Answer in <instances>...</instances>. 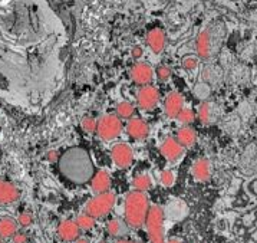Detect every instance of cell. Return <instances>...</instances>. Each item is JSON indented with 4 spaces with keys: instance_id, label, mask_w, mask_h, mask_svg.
Listing matches in <instances>:
<instances>
[{
    "instance_id": "obj_1",
    "label": "cell",
    "mask_w": 257,
    "mask_h": 243,
    "mask_svg": "<svg viewBox=\"0 0 257 243\" xmlns=\"http://www.w3.org/2000/svg\"><path fill=\"white\" fill-rule=\"evenodd\" d=\"M150 209L148 196L144 192L128 193L123 203V217L128 227L140 229L145 224L147 213Z\"/></svg>"
},
{
    "instance_id": "obj_2",
    "label": "cell",
    "mask_w": 257,
    "mask_h": 243,
    "mask_svg": "<svg viewBox=\"0 0 257 243\" xmlns=\"http://www.w3.org/2000/svg\"><path fill=\"white\" fill-rule=\"evenodd\" d=\"M164 217V210L160 206L154 204L148 209L145 226L150 243H165Z\"/></svg>"
},
{
    "instance_id": "obj_3",
    "label": "cell",
    "mask_w": 257,
    "mask_h": 243,
    "mask_svg": "<svg viewBox=\"0 0 257 243\" xmlns=\"http://www.w3.org/2000/svg\"><path fill=\"white\" fill-rule=\"evenodd\" d=\"M115 200H116V197H115V194L112 192L96 194L95 197H92L89 202L86 203L85 213L89 214L93 219L103 217L112 210V207L115 206Z\"/></svg>"
},
{
    "instance_id": "obj_4",
    "label": "cell",
    "mask_w": 257,
    "mask_h": 243,
    "mask_svg": "<svg viewBox=\"0 0 257 243\" xmlns=\"http://www.w3.org/2000/svg\"><path fill=\"white\" fill-rule=\"evenodd\" d=\"M96 130H98V135L101 137V140L112 141L122 131L121 118H118L113 114H106L96 122Z\"/></svg>"
},
{
    "instance_id": "obj_5",
    "label": "cell",
    "mask_w": 257,
    "mask_h": 243,
    "mask_svg": "<svg viewBox=\"0 0 257 243\" xmlns=\"http://www.w3.org/2000/svg\"><path fill=\"white\" fill-rule=\"evenodd\" d=\"M158 101H160V92L155 87L145 85V87H141L140 91L137 92V102L141 110L151 111L158 105Z\"/></svg>"
},
{
    "instance_id": "obj_6",
    "label": "cell",
    "mask_w": 257,
    "mask_h": 243,
    "mask_svg": "<svg viewBox=\"0 0 257 243\" xmlns=\"http://www.w3.org/2000/svg\"><path fill=\"white\" fill-rule=\"evenodd\" d=\"M111 157H112V161L115 163L116 167H119V169H128L133 164L134 152H133V148L128 144L119 142V144H115L112 147Z\"/></svg>"
},
{
    "instance_id": "obj_7",
    "label": "cell",
    "mask_w": 257,
    "mask_h": 243,
    "mask_svg": "<svg viewBox=\"0 0 257 243\" xmlns=\"http://www.w3.org/2000/svg\"><path fill=\"white\" fill-rule=\"evenodd\" d=\"M153 76H154V71L151 68L150 63L147 62H137L134 66L131 68V78L135 84L145 87L148 85L150 82L153 81Z\"/></svg>"
},
{
    "instance_id": "obj_8",
    "label": "cell",
    "mask_w": 257,
    "mask_h": 243,
    "mask_svg": "<svg viewBox=\"0 0 257 243\" xmlns=\"http://www.w3.org/2000/svg\"><path fill=\"white\" fill-rule=\"evenodd\" d=\"M160 150H161V154L164 155L167 160L177 161V160H180L183 157L185 148L181 144H178V141L175 138L171 137V138H165L163 144H161V147H160Z\"/></svg>"
},
{
    "instance_id": "obj_9",
    "label": "cell",
    "mask_w": 257,
    "mask_h": 243,
    "mask_svg": "<svg viewBox=\"0 0 257 243\" xmlns=\"http://www.w3.org/2000/svg\"><path fill=\"white\" fill-rule=\"evenodd\" d=\"M183 105H184L183 95L180 92H170L164 102L165 115L168 118H175L178 115V112L183 110Z\"/></svg>"
},
{
    "instance_id": "obj_10",
    "label": "cell",
    "mask_w": 257,
    "mask_h": 243,
    "mask_svg": "<svg viewBox=\"0 0 257 243\" xmlns=\"http://www.w3.org/2000/svg\"><path fill=\"white\" fill-rule=\"evenodd\" d=\"M19 197H21V192L15 184L0 180V204L2 206H8V204L18 202Z\"/></svg>"
},
{
    "instance_id": "obj_11",
    "label": "cell",
    "mask_w": 257,
    "mask_h": 243,
    "mask_svg": "<svg viewBox=\"0 0 257 243\" xmlns=\"http://www.w3.org/2000/svg\"><path fill=\"white\" fill-rule=\"evenodd\" d=\"M147 43L155 55L161 53L165 48V33L160 28H154L147 33Z\"/></svg>"
},
{
    "instance_id": "obj_12",
    "label": "cell",
    "mask_w": 257,
    "mask_h": 243,
    "mask_svg": "<svg viewBox=\"0 0 257 243\" xmlns=\"http://www.w3.org/2000/svg\"><path fill=\"white\" fill-rule=\"evenodd\" d=\"M126 131L135 140H144L150 134V127H148V124L144 120L133 118L131 121L126 124Z\"/></svg>"
},
{
    "instance_id": "obj_13",
    "label": "cell",
    "mask_w": 257,
    "mask_h": 243,
    "mask_svg": "<svg viewBox=\"0 0 257 243\" xmlns=\"http://www.w3.org/2000/svg\"><path fill=\"white\" fill-rule=\"evenodd\" d=\"M79 233H81V229L78 227V224L73 220H65L58 227V234H59V237H61L62 240H65V242L76 240L79 237Z\"/></svg>"
},
{
    "instance_id": "obj_14",
    "label": "cell",
    "mask_w": 257,
    "mask_h": 243,
    "mask_svg": "<svg viewBox=\"0 0 257 243\" xmlns=\"http://www.w3.org/2000/svg\"><path fill=\"white\" fill-rule=\"evenodd\" d=\"M193 177L197 182H207L211 177V166L207 158H198L191 167Z\"/></svg>"
},
{
    "instance_id": "obj_15",
    "label": "cell",
    "mask_w": 257,
    "mask_h": 243,
    "mask_svg": "<svg viewBox=\"0 0 257 243\" xmlns=\"http://www.w3.org/2000/svg\"><path fill=\"white\" fill-rule=\"evenodd\" d=\"M91 186H92V190L96 194H101V193L109 192V187H111V177L106 172H96L91 179Z\"/></svg>"
},
{
    "instance_id": "obj_16",
    "label": "cell",
    "mask_w": 257,
    "mask_h": 243,
    "mask_svg": "<svg viewBox=\"0 0 257 243\" xmlns=\"http://www.w3.org/2000/svg\"><path fill=\"white\" fill-rule=\"evenodd\" d=\"M196 49L198 56L203 58V59H207L211 55V36H210V32L203 31L198 33L196 41Z\"/></svg>"
},
{
    "instance_id": "obj_17",
    "label": "cell",
    "mask_w": 257,
    "mask_h": 243,
    "mask_svg": "<svg viewBox=\"0 0 257 243\" xmlns=\"http://www.w3.org/2000/svg\"><path fill=\"white\" fill-rule=\"evenodd\" d=\"M175 140L178 141V144H181L184 148L185 147H191V145H194V142H196L197 134L191 127L185 125V127L180 128V130L177 131V134H175Z\"/></svg>"
},
{
    "instance_id": "obj_18",
    "label": "cell",
    "mask_w": 257,
    "mask_h": 243,
    "mask_svg": "<svg viewBox=\"0 0 257 243\" xmlns=\"http://www.w3.org/2000/svg\"><path fill=\"white\" fill-rule=\"evenodd\" d=\"M214 104H211L210 101H203L198 107V120L203 124H210L211 121H214Z\"/></svg>"
},
{
    "instance_id": "obj_19",
    "label": "cell",
    "mask_w": 257,
    "mask_h": 243,
    "mask_svg": "<svg viewBox=\"0 0 257 243\" xmlns=\"http://www.w3.org/2000/svg\"><path fill=\"white\" fill-rule=\"evenodd\" d=\"M18 232V223L11 217H2L0 219V239L12 237Z\"/></svg>"
},
{
    "instance_id": "obj_20",
    "label": "cell",
    "mask_w": 257,
    "mask_h": 243,
    "mask_svg": "<svg viewBox=\"0 0 257 243\" xmlns=\"http://www.w3.org/2000/svg\"><path fill=\"white\" fill-rule=\"evenodd\" d=\"M106 232L113 237L122 236L123 233H126V223H123L119 219H112L111 222H108V224H106Z\"/></svg>"
},
{
    "instance_id": "obj_21",
    "label": "cell",
    "mask_w": 257,
    "mask_h": 243,
    "mask_svg": "<svg viewBox=\"0 0 257 243\" xmlns=\"http://www.w3.org/2000/svg\"><path fill=\"white\" fill-rule=\"evenodd\" d=\"M135 108L131 102L122 101L116 105V117L118 118H123V120H130L134 115Z\"/></svg>"
},
{
    "instance_id": "obj_22",
    "label": "cell",
    "mask_w": 257,
    "mask_h": 243,
    "mask_svg": "<svg viewBox=\"0 0 257 243\" xmlns=\"http://www.w3.org/2000/svg\"><path fill=\"white\" fill-rule=\"evenodd\" d=\"M151 177L148 174H138L134 179V187L137 192H147L151 187Z\"/></svg>"
},
{
    "instance_id": "obj_23",
    "label": "cell",
    "mask_w": 257,
    "mask_h": 243,
    "mask_svg": "<svg viewBox=\"0 0 257 243\" xmlns=\"http://www.w3.org/2000/svg\"><path fill=\"white\" fill-rule=\"evenodd\" d=\"M75 223L78 224V227H79V229L89 230V229H92L93 224H95V219L91 217L89 214H86V213H82V214H79V216L76 217Z\"/></svg>"
},
{
    "instance_id": "obj_24",
    "label": "cell",
    "mask_w": 257,
    "mask_h": 243,
    "mask_svg": "<svg viewBox=\"0 0 257 243\" xmlns=\"http://www.w3.org/2000/svg\"><path fill=\"white\" fill-rule=\"evenodd\" d=\"M178 121L181 122V124H191V122L196 120V114L193 112V110H190V108H183L181 111L178 112V115L175 117Z\"/></svg>"
},
{
    "instance_id": "obj_25",
    "label": "cell",
    "mask_w": 257,
    "mask_h": 243,
    "mask_svg": "<svg viewBox=\"0 0 257 243\" xmlns=\"http://www.w3.org/2000/svg\"><path fill=\"white\" fill-rule=\"evenodd\" d=\"M160 182H161V184L164 187H171L175 182L174 173L171 172V170H164V172L161 173V176H160Z\"/></svg>"
},
{
    "instance_id": "obj_26",
    "label": "cell",
    "mask_w": 257,
    "mask_h": 243,
    "mask_svg": "<svg viewBox=\"0 0 257 243\" xmlns=\"http://www.w3.org/2000/svg\"><path fill=\"white\" fill-rule=\"evenodd\" d=\"M181 66L184 68L185 71H193L198 66V59L196 56H185L181 61Z\"/></svg>"
},
{
    "instance_id": "obj_27",
    "label": "cell",
    "mask_w": 257,
    "mask_h": 243,
    "mask_svg": "<svg viewBox=\"0 0 257 243\" xmlns=\"http://www.w3.org/2000/svg\"><path fill=\"white\" fill-rule=\"evenodd\" d=\"M82 128L85 132L92 134V132L96 131V121L93 120L92 117H85L82 120Z\"/></svg>"
},
{
    "instance_id": "obj_28",
    "label": "cell",
    "mask_w": 257,
    "mask_h": 243,
    "mask_svg": "<svg viewBox=\"0 0 257 243\" xmlns=\"http://www.w3.org/2000/svg\"><path fill=\"white\" fill-rule=\"evenodd\" d=\"M171 73H173V72H171V68L167 66V65H160V66L157 68V76H158V79H161V81L170 79Z\"/></svg>"
},
{
    "instance_id": "obj_29",
    "label": "cell",
    "mask_w": 257,
    "mask_h": 243,
    "mask_svg": "<svg viewBox=\"0 0 257 243\" xmlns=\"http://www.w3.org/2000/svg\"><path fill=\"white\" fill-rule=\"evenodd\" d=\"M18 223H19L21 226H23V227H28V226H31L32 223H33V216L28 212L21 213V214H19V219H18Z\"/></svg>"
},
{
    "instance_id": "obj_30",
    "label": "cell",
    "mask_w": 257,
    "mask_h": 243,
    "mask_svg": "<svg viewBox=\"0 0 257 243\" xmlns=\"http://www.w3.org/2000/svg\"><path fill=\"white\" fill-rule=\"evenodd\" d=\"M206 88H208L206 84H198V85H197L196 90H194V92H196V95L198 97V98L204 100V98H207V97H208V94H210V90H206Z\"/></svg>"
},
{
    "instance_id": "obj_31",
    "label": "cell",
    "mask_w": 257,
    "mask_h": 243,
    "mask_svg": "<svg viewBox=\"0 0 257 243\" xmlns=\"http://www.w3.org/2000/svg\"><path fill=\"white\" fill-rule=\"evenodd\" d=\"M12 240H13V243H26L28 242V236L25 233L16 232L12 236Z\"/></svg>"
},
{
    "instance_id": "obj_32",
    "label": "cell",
    "mask_w": 257,
    "mask_h": 243,
    "mask_svg": "<svg viewBox=\"0 0 257 243\" xmlns=\"http://www.w3.org/2000/svg\"><path fill=\"white\" fill-rule=\"evenodd\" d=\"M143 53H144V51H143V48H140V46H135V48H133V51H131V55H133V58H135V59L141 58Z\"/></svg>"
},
{
    "instance_id": "obj_33",
    "label": "cell",
    "mask_w": 257,
    "mask_h": 243,
    "mask_svg": "<svg viewBox=\"0 0 257 243\" xmlns=\"http://www.w3.org/2000/svg\"><path fill=\"white\" fill-rule=\"evenodd\" d=\"M58 158H59V154H58L56 151L48 152V160H49V161H56Z\"/></svg>"
},
{
    "instance_id": "obj_34",
    "label": "cell",
    "mask_w": 257,
    "mask_h": 243,
    "mask_svg": "<svg viewBox=\"0 0 257 243\" xmlns=\"http://www.w3.org/2000/svg\"><path fill=\"white\" fill-rule=\"evenodd\" d=\"M115 243H141V242H137V240H128V239H118Z\"/></svg>"
},
{
    "instance_id": "obj_35",
    "label": "cell",
    "mask_w": 257,
    "mask_h": 243,
    "mask_svg": "<svg viewBox=\"0 0 257 243\" xmlns=\"http://www.w3.org/2000/svg\"><path fill=\"white\" fill-rule=\"evenodd\" d=\"M165 243H183L180 239H175V237H173V239H170V240H167Z\"/></svg>"
},
{
    "instance_id": "obj_36",
    "label": "cell",
    "mask_w": 257,
    "mask_h": 243,
    "mask_svg": "<svg viewBox=\"0 0 257 243\" xmlns=\"http://www.w3.org/2000/svg\"><path fill=\"white\" fill-rule=\"evenodd\" d=\"M76 243H89V240H88V239H85V237H82V239H78Z\"/></svg>"
},
{
    "instance_id": "obj_37",
    "label": "cell",
    "mask_w": 257,
    "mask_h": 243,
    "mask_svg": "<svg viewBox=\"0 0 257 243\" xmlns=\"http://www.w3.org/2000/svg\"><path fill=\"white\" fill-rule=\"evenodd\" d=\"M0 243H2V239H0Z\"/></svg>"
},
{
    "instance_id": "obj_38",
    "label": "cell",
    "mask_w": 257,
    "mask_h": 243,
    "mask_svg": "<svg viewBox=\"0 0 257 243\" xmlns=\"http://www.w3.org/2000/svg\"><path fill=\"white\" fill-rule=\"evenodd\" d=\"M101 243H103V242H101Z\"/></svg>"
}]
</instances>
